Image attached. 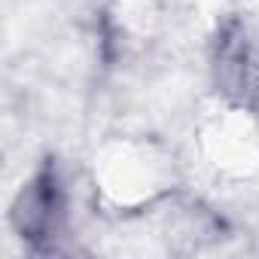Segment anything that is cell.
I'll list each match as a JSON object with an SVG mask.
<instances>
[{
    "label": "cell",
    "mask_w": 259,
    "mask_h": 259,
    "mask_svg": "<svg viewBox=\"0 0 259 259\" xmlns=\"http://www.w3.org/2000/svg\"><path fill=\"white\" fill-rule=\"evenodd\" d=\"M217 82L223 92L247 101L259 95V46L250 40L247 28L232 19L217 43Z\"/></svg>",
    "instance_id": "1"
},
{
    "label": "cell",
    "mask_w": 259,
    "mask_h": 259,
    "mask_svg": "<svg viewBox=\"0 0 259 259\" xmlns=\"http://www.w3.org/2000/svg\"><path fill=\"white\" fill-rule=\"evenodd\" d=\"M58 207H61V198H58V180H55V171L52 165H46L19 195L16 207H13V223L16 229L31 238V241H40V238H49L52 226H55V217H58Z\"/></svg>",
    "instance_id": "2"
}]
</instances>
